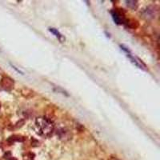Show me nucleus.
<instances>
[{
  "label": "nucleus",
  "mask_w": 160,
  "mask_h": 160,
  "mask_svg": "<svg viewBox=\"0 0 160 160\" xmlns=\"http://www.w3.org/2000/svg\"><path fill=\"white\" fill-rule=\"evenodd\" d=\"M111 15L114 21L117 24H126L128 19H126L122 11L114 10L111 11Z\"/></svg>",
  "instance_id": "obj_2"
},
{
  "label": "nucleus",
  "mask_w": 160,
  "mask_h": 160,
  "mask_svg": "<svg viewBox=\"0 0 160 160\" xmlns=\"http://www.w3.org/2000/svg\"><path fill=\"white\" fill-rule=\"evenodd\" d=\"M126 6L130 8H131L133 10H136L138 8L139 3L137 1H126Z\"/></svg>",
  "instance_id": "obj_6"
},
{
  "label": "nucleus",
  "mask_w": 160,
  "mask_h": 160,
  "mask_svg": "<svg viewBox=\"0 0 160 160\" xmlns=\"http://www.w3.org/2000/svg\"><path fill=\"white\" fill-rule=\"evenodd\" d=\"M144 13H145V16H146L147 18H155V10L154 9L150 10V8H148V9H146V10L144 11Z\"/></svg>",
  "instance_id": "obj_7"
},
{
  "label": "nucleus",
  "mask_w": 160,
  "mask_h": 160,
  "mask_svg": "<svg viewBox=\"0 0 160 160\" xmlns=\"http://www.w3.org/2000/svg\"><path fill=\"white\" fill-rule=\"evenodd\" d=\"M0 107H1V103H0Z\"/></svg>",
  "instance_id": "obj_9"
},
{
  "label": "nucleus",
  "mask_w": 160,
  "mask_h": 160,
  "mask_svg": "<svg viewBox=\"0 0 160 160\" xmlns=\"http://www.w3.org/2000/svg\"><path fill=\"white\" fill-rule=\"evenodd\" d=\"M49 31L51 32L52 34H54V35H55L56 37L59 38V39H60V40H61L62 38H63L62 35H61V34H60V33L58 31V30H56V29H55V28H50V29H49Z\"/></svg>",
  "instance_id": "obj_8"
},
{
  "label": "nucleus",
  "mask_w": 160,
  "mask_h": 160,
  "mask_svg": "<svg viewBox=\"0 0 160 160\" xmlns=\"http://www.w3.org/2000/svg\"><path fill=\"white\" fill-rule=\"evenodd\" d=\"M24 140V139L22 137V136H19V135H13V136H11L9 139H8V142L10 143H14V142H23Z\"/></svg>",
  "instance_id": "obj_5"
},
{
  "label": "nucleus",
  "mask_w": 160,
  "mask_h": 160,
  "mask_svg": "<svg viewBox=\"0 0 160 160\" xmlns=\"http://www.w3.org/2000/svg\"><path fill=\"white\" fill-rule=\"evenodd\" d=\"M57 134L59 135V139H63V140H67V139H71L70 137V133L69 131H67L66 129H60L59 130V131L57 132Z\"/></svg>",
  "instance_id": "obj_4"
},
{
  "label": "nucleus",
  "mask_w": 160,
  "mask_h": 160,
  "mask_svg": "<svg viewBox=\"0 0 160 160\" xmlns=\"http://www.w3.org/2000/svg\"><path fill=\"white\" fill-rule=\"evenodd\" d=\"M14 80L10 77H3L0 82V87L5 91H11L14 88Z\"/></svg>",
  "instance_id": "obj_3"
},
{
  "label": "nucleus",
  "mask_w": 160,
  "mask_h": 160,
  "mask_svg": "<svg viewBox=\"0 0 160 160\" xmlns=\"http://www.w3.org/2000/svg\"><path fill=\"white\" fill-rule=\"evenodd\" d=\"M35 126L37 127L38 134L44 137H50L52 135L55 125L54 122L45 117H39L35 120Z\"/></svg>",
  "instance_id": "obj_1"
}]
</instances>
